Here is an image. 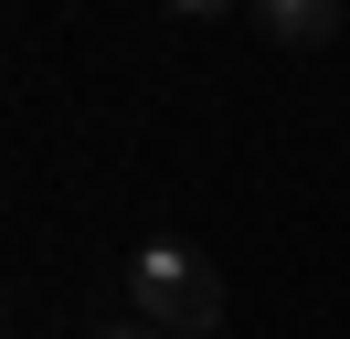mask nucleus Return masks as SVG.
I'll return each mask as SVG.
<instances>
[{
    "label": "nucleus",
    "mask_w": 350,
    "mask_h": 339,
    "mask_svg": "<svg viewBox=\"0 0 350 339\" xmlns=\"http://www.w3.org/2000/svg\"><path fill=\"white\" fill-rule=\"evenodd\" d=\"M128 297H138V318H159V329H180V339H202V329L223 318V275H213V254L180 244V233H149V244L128 254Z\"/></svg>",
    "instance_id": "1"
},
{
    "label": "nucleus",
    "mask_w": 350,
    "mask_h": 339,
    "mask_svg": "<svg viewBox=\"0 0 350 339\" xmlns=\"http://www.w3.org/2000/svg\"><path fill=\"white\" fill-rule=\"evenodd\" d=\"M244 11L265 21V42H297V53H308V42H329V32H340V11H350V0H244Z\"/></svg>",
    "instance_id": "2"
},
{
    "label": "nucleus",
    "mask_w": 350,
    "mask_h": 339,
    "mask_svg": "<svg viewBox=\"0 0 350 339\" xmlns=\"http://www.w3.org/2000/svg\"><path fill=\"white\" fill-rule=\"evenodd\" d=\"M170 11H180V21H223L234 0H170Z\"/></svg>",
    "instance_id": "3"
},
{
    "label": "nucleus",
    "mask_w": 350,
    "mask_h": 339,
    "mask_svg": "<svg viewBox=\"0 0 350 339\" xmlns=\"http://www.w3.org/2000/svg\"><path fill=\"white\" fill-rule=\"evenodd\" d=\"M96 339H159V318H117V329H96Z\"/></svg>",
    "instance_id": "4"
},
{
    "label": "nucleus",
    "mask_w": 350,
    "mask_h": 339,
    "mask_svg": "<svg viewBox=\"0 0 350 339\" xmlns=\"http://www.w3.org/2000/svg\"><path fill=\"white\" fill-rule=\"evenodd\" d=\"M75 339H96V329H75Z\"/></svg>",
    "instance_id": "5"
}]
</instances>
